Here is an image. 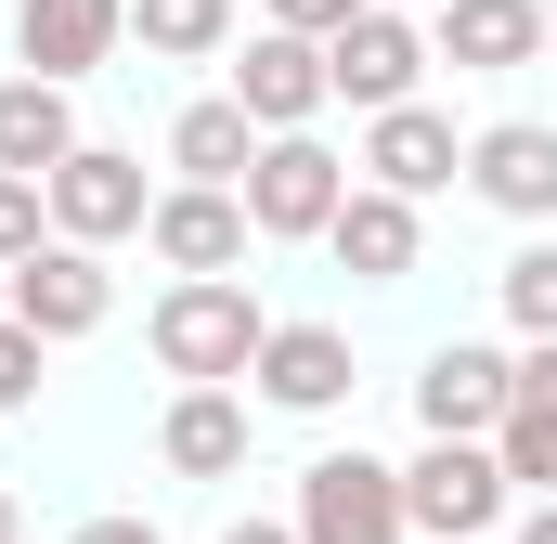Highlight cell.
Segmentation results:
<instances>
[{"mask_svg": "<svg viewBox=\"0 0 557 544\" xmlns=\"http://www.w3.org/2000/svg\"><path fill=\"white\" fill-rule=\"evenodd\" d=\"M221 544H298V532H285V519H234Z\"/></svg>", "mask_w": 557, "mask_h": 544, "instance_id": "4316f807", "label": "cell"}, {"mask_svg": "<svg viewBox=\"0 0 557 544\" xmlns=\"http://www.w3.org/2000/svg\"><path fill=\"white\" fill-rule=\"evenodd\" d=\"M324 247H337L350 285H403V272H416V208H403V195H376V182H350V208L324 221Z\"/></svg>", "mask_w": 557, "mask_h": 544, "instance_id": "ac0fdd59", "label": "cell"}, {"mask_svg": "<svg viewBox=\"0 0 557 544\" xmlns=\"http://www.w3.org/2000/svg\"><path fill=\"white\" fill-rule=\"evenodd\" d=\"M337 208H350V169H337L311 131L260 143V169H247V234H324Z\"/></svg>", "mask_w": 557, "mask_h": 544, "instance_id": "52a82bcc", "label": "cell"}, {"mask_svg": "<svg viewBox=\"0 0 557 544\" xmlns=\"http://www.w3.org/2000/svg\"><path fill=\"white\" fill-rule=\"evenodd\" d=\"M260 337H273V311H260L247 285H169V298H156V363H169L182 390L260 376Z\"/></svg>", "mask_w": 557, "mask_h": 544, "instance_id": "6da1fadb", "label": "cell"}, {"mask_svg": "<svg viewBox=\"0 0 557 544\" xmlns=\"http://www.w3.org/2000/svg\"><path fill=\"white\" fill-rule=\"evenodd\" d=\"M519 544H557V493H545V506H532V519H519Z\"/></svg>", "mask_w": 557, "mask_h": 544, "instance_id": "83f0119b", "label": "cell"}, {"mask_svg": "<svg viewBox=\"0 0 557 544\" xmlns=\"http://www.w3.org/2000/svg\"><path fill=\"white\" fill-rule=\"evenodd\" d=\"M428 52L467 65V78H506V65L545 52V0H441L428 13Z\"/></svg>", "mask_w": 557, "mask_h": 544, "instance_id": "5bb4252c", "label": "cell"}, {"mask_svg": "<svg viewBox=\"0 0 557 544\" xmlns=\"http://www.w3.org/2000/svg\"><path fill=\"white\" fill-rule=\"evenodd\" d=\"M403 519L428 544H480L506 519V467H493V441H428L416 467H403Z\"/></svg>", "mask_w": 557, "mask_h": 544, "instance_id": "277c9868", "label": "cell"}, {"mask_svg": "<svg viewBox=\"0 0 557 544\" xmlns=\"http://www.w3.org/2000/svg\"><path fill=\"white\" fill-rule=\"evenodd\" d=\"M506 324H519L532 350H557V247H519V260H506Z\"/></svg>", "mask_w": 557, "mask_h": 544, "instance_id": "7402d4cb", "label": "cell"}, {"mask_svg": "<svg viewBox=\"0 0 557 544\" xmlns=\"http://www.w3.org/2000/svg\"><path fill=\"white\" fill-rule=\"evenodd\" d=\"M0 544H13V493H0Z\"/></svg>", "mask_w": 557, "mask_h": 544, "instance_id": "f1b7e54d", "label": "cell"}, {"mask_svg": "<svg viewBox=\"0 0 557 544\" xmlns=\"http://www.w3.org/2000/svg\"><path fill=\"white\" fill-rule=\"evenodd\" d=\"M104 311H117V285H104L91 247H65V234H52L39 260H13V324H26L39 350H52V337H91Z\"/></svg>", "mask_w": 557, "mask_h": 544, "instance_id": "9c48e42d", "label": "cell"}, {"mask_svg": "<svg viewBox=\"0 0 557 544\" xmlns=\"http://www.w3.org/2000/svg\"><path fill=\"white\" fill-rule=\"evenodd\" d=\"M545 26H557V0H545Z\"/></svg>", "mask_w": 557, "mask_h": 544, "instance_id": "1f68e13d", "label": "cell"}, {"mask_svg": "<svg viewBox=\"0 0 557 544\" xmlns=\"http://www.w3.org/2000/svg\"><path fill=\"white\" fill-rule=\"evenodd\" d=\"M131 39L169 52V65H208V52L234 39V0H131Z\"/></svg>", "mask_w": 557, "mask_h": 544, "instance_id": "44dd1931", "label": "cell"}, {"mask_svg": "<svg viewBox=\"0 0 557 544\" xmlns=\"http://www.w3.org/2000/svg\"><path fill=\"white\" fill-rule=\"evenodd\" d=\"M0 311H13V272H0Z\"/></svg>", "mask_w": 557, "mask_h": 544, "instance_id": "4dcf8cb0", "label": "cell"}, {"mask_svg": "<svg viewBox=\"0 0 557 544\" xmlns=\"http://www.w3.org/2000/svg\"><path fill=\"white\" fill-rule=\"evenodd\" d=\"M65 156H78V104L52 78H0V169L13 182H52Z\"/></svg>", "mask_w": 557, "mask_h": 544, "instance_id": "d6986e66", "label": "cell"}, {"mask_svg": "<svg viewBox=\"0 0 557 544\" xmlns=\"http://www.w3.org/2000/svg\"><path fill=\"white\" fill-rule=\"evenodd\" d=\"M78 544H156V519H78Z\"/></svg>", "mask_w": 557, "mask_h": 544, "instance_id": "484cf974", "label": "cell"}, {"mask_svg": "<svg viewBox=\"0 0 557 544\" xmlns=\"http://www.w3.org/2000/svg\"><path fill=\"white\" fill-rule=\"evenodd\" d=\"M156 454H169L182 480H234V467H247V403H234V390H182L169 428H156Z\"/></svg>", "mask_w": 557, "mask_h": 544, "instance_id": "ffe728a7", "label": "cell"}, {"mask_svg": "<svg viewBox=\"0 0 557 544\" xmlns=\"http://www.w3.org/2000/svg\"><path fill=\"white\" fill-rule=\"evenodd\" d=\"M467 195L506 208V221H557V131L545 118H493L467 143Z\"/></svg>", "mask_w": 557, "mask_h": 544, "instance_id": "8fae6325", "label": "cell"}, {"mask_svg": "<svg viewBox=\"0 0 557 544\" xmlns=\"http://www.w3.org/2000/svg\"><path fill=\"white\" fill-rule=\"evenodd\" d=\"M389 13H441V0H389Z\"/></svg>", "mask_w": 557, "mask_h": 544, "instance_id": "f546056e", "label": "cell"}, {"mask_svg": "<svg viewBox=\"0 0 557 544\" xmlns=\"http://www.w3.org/2000/svg\"><path fill=\"white\" fill-rule=\"evenodd\" d=\"M493 467H506V493H557V350H519V403L493 428Z\"/></svg>", "mask_w": 557, "mask_h": 544, "instance_id": "e0dca14e", "label": "cell"}, {"mask_svg": "<svg viewBox=\"0 0 557 544\" xmlns=\"http://www.w3.org/2000/svg\"><path fill=\"white\" fill-rule=\"evenodd\" d=\"M234 104H247V131L285 143V131H311L337 91H324V39H285V26H260L247 39V65H234Z\"/></svg>", "mask_w": 557, "mask_h": 544, "instance_id": "ba28073f", "label": "cell"}, {"mask_svg": "<svg viewBox=\"0 0 557 544\" xmlns=\"http://www.w3.org/2000/svg\"><path fill=\"white\" fill-rule=\"evenodd\" d=\"M39 195H52V234H65V247H91V260H104L117 234H143V221H156L143 156H117V143H78V156H65Z\"/></svg>", "mask_w": 557, "mask_h": 544, "instance_id": "5b68a950", "label": "cell"}, {"mask_svg": "<svg viewBox=\"0 0 557 544\" xmlns=\"http://www.w3.org/2000/svg\"><path fill=\"white\" fill-rule=\"evenodd\" d=\"M506 403H519V363H506L493 337H441V350H428V376H416L428 441H493Z\"/></svg>", "mask_w": 557, "mask_h": 544, "instance_id": "8992f818", "label": "cell"}, {"mask_svg": "<svg viewBox=\"0 0 557 544\" xmlns=\"http://www.w3.org/2000/svg\"><path fill=\"white\" fill-rule=\"evenodd\" d=\"M39 247H52V195L0 169V272H13V260H39Z\"/></svg>", "mask_w": 557, "mask_h": 544, "instance_id": "603a6c76", "label": "cell"}, {"mask_svg": "<svg viewBox=\"0 0 557 544\" xmlns=\"http://www.w3.org/2000/svg\"><path fill=\"white\" fill-rule=\"evenodd\" d=\"M131 39V0H13V52H26V78H91L104 52Z\"/></svg>", "mask_w": 557, "mask_h": 544, "instance_id": "30bf717a", "label": "cell"}, {"mask_svg": "<svg viewBox=\"0 0 557 544\" xmlns=\"http://www.w3.org/2000/svg\"><path fill=\"white\" fill-rule=\"evenodd\" d=\"M260 403L273 415H337L350 403V337L337 324H273L260 337Z\"/></svg>", "mask_w": 557, "mask_h": 544, "instance_id": "9a60e30c", "label": "cell"}, {"mask_svg": "<svg viewBox=\"0 0 557 544\" xmlns=\"http://www.w3.org/2000/svg\"><path fill=\"white\" fill-rule=\"evenodd\" d=\"M26 403H39V337L0 311V415H26Z\"/></svg>", "mask_w": 557, "mask_h": 544, "instance_id": "cb8c5ba5", "label": "cell"}, {"mask_svg": "<svg viewBox=\"0 0 557 544\" xmlns=\"http://www.w3.org/2000/svg\"><path fill=\"white\" fill-rule=\"evenodd\" d=\"M143 247L182 272V285H234V260H247V195H156V221H143Z\"/></svg>", "mask_w": 557, "mask_h": 544, "instance_id": "7c38bea8", "label": "cell"}, {"mask_svg": "<svg viewBox=\"0 0 557 544\" xmlns=\"http://www.w3.org/2000/svg\"><path fill=\"white\" fill-rule=\"evenodd\" d=\"M298 544H403V467H376V454H311L298 467Z\"/></svg>", "mask_w": 557, "mask_h": 544, "instance_id": "7a4b0ae2", "label": "cell"}, {"mask_svg": "<svg viewBox=\"0 0 557 544\" xmlns=\"http://www.w3.org/2000/svg\"><path fill=\"white\" fill-rule=\"evenodd\" d=\"M428 65H441V52H428V26H416V13H389V0H376V13H350V26L324 39V91H337V104H363V118L416 104Z\"/></svg>", "mask_w": 557, "mask_h": 544, "instance_id": "3957f363", "label": "cell"}, {"mask_svg": "<svg viewBox=\"0 0 557 544\" xmlns=\"http://www.w3.org/2000/svg\"><path fill=\"white\" fill-rule=\"evenodd\" d=\"M169 169H182L195 195H247V169H260V131H247V104H234V91L182 104V118H169Z\"/></svg>", "mask_w": 557, "mask_h": 544, "instance_id": "2e32d148", "label": "cell"}, {"mask_svg": "<svg viewBox=\"0 0 557 544\" xmlns=\"http://www.w3.org/2000/svg\"><path fill=\"white\" fill-rule=\"evenodd\" d=\"M454 169H467V143H454L441 104H389V118H363V182H376V195L416 208V195H441Z\"/></svg>", "mask_w": 557, "mask_h": 544, "instance_id": "4fadbf2b", "label": "cell"}, {"mask_svg": "<svg viewBox=\"0 0 557 544\" xmlns=\"http://www.w3.org/2000/svg\"><path fill=\"white\" fill-rule=\"evenodd\" d=\"M350 13H376V0H273V26H285V39H337Z\"/></svg>", "mask_w": 557, "mask_h": 544, "instance_id": "d4e9b609", "label": "cell"}]
</instances>
